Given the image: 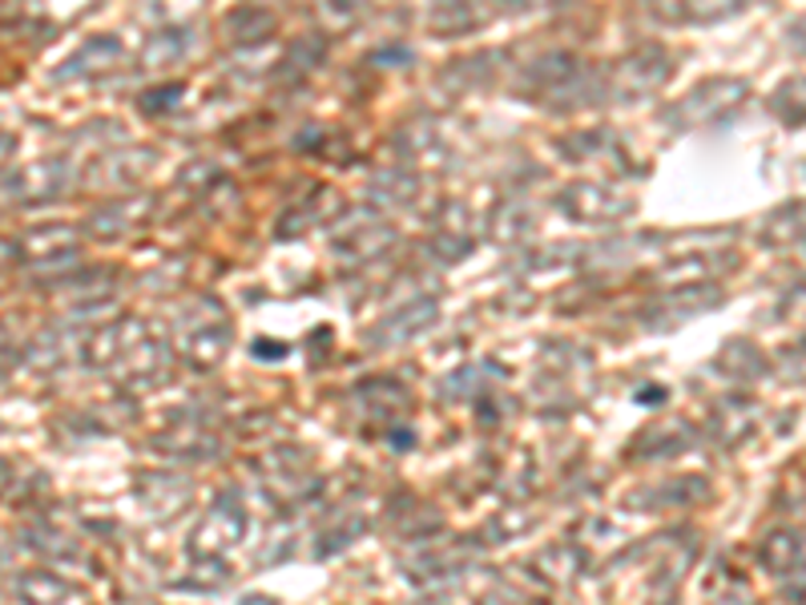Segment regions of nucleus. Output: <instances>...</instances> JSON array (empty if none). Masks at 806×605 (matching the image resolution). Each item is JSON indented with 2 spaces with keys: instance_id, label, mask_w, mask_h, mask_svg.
<instances>
[{
  "instance_id": "obj_10",
  "label": "nucleus",
  "mask_w": 806,
  "mask_h": 605,
  "mask_svg": "<svg viewBox=\"0 0 806 605\" xmlns=\"http://www.w3.org/2000/svg\"><path fill=\"white\" fill-rule=\"evenodd\" d=\"M154 211H157V198H150V194L113 198L89 218V230H93V238H101V243H113V238H125V235H133V230H142V226L154 218Z\"/></svg>"
},
{
  "instance_id": "obj_43",
  "label": "nucleus",
  "mask_w": 806,
  "mask_h": 605,
  "mask_svg": "<svg viewBox=\"0 0 806 605\" xmlns=\"http://www.w3.org/2000/svg\"><path fill=\"white\" fill-rule=\"evenodd\" d=\"M17 258H21V243L17 238H0V275H9L17 267Z\"/></svg>"
},
{
  "instance_id": "obj_12",
  "label": "nucleus",
  "mask_w": 806,
  "mask_h": 605,
  "mask_svg": "<svg viewBox=\"0 0 806 605\" xmlns=\"http://www.w3.org/2000/svg\"><path fill=\"white\" fill-rule=\"evenodd\" d=\"M154 449L177 460H214L222 452V440L202 420H174L166 432L154 437Z\"/></svg>"
},
{
  "instance_id": "obj_40",
  "label": "nucleus",
  "mask_w": 806,
  "mask_h": 605,
  "mask_svg": "<svg viewBox=\"0 0 806 605\" xmlns=\"http://www.w3.org/2000/svg\"><path fill=\"white\" fill-rule=\"evenodd\" d=\"M214 182H218V166H214V162H194V166L177 178V186H186L194 198H202V194H211Z\"/></svg>"
},
{
  "instance_id": "obj_44",
  "label": "nucleus",
  "mask_w": 806,
  "mask_h": 605,
  "mask_svg": "<svg viewBox=\"0 0 806 605\" xmlns=\"http://www.w3.org/2000/svg\"><path fill=\"white\" fill-rule=\"evenodd\" d=\"M714 605H754V597H751L746 585H726V594H718V602Z\"/></svg>"
},
{
  "instance_id": "obj_18",
  "label": "nucleus",
  "mask_w": 806,
  "mask_h": 605,
  "mask_svg": "<svg viewBox=\"0 0 806 605\" xmlns=\"http://www.w3.org/2000/svg\"><path fill=\"white\" fill-rule=\"evenodd\" d=\"M710 484L694 481V476H682V481L670 484H645L641 493L625 496V509H641V513H657V509H677V504H694L706 496Z\"/></svg>"
},
{
  "instance_id": "obj_37",
  "label": "nucleus",
  "mask_w": 806,
  "mask_h": 605,
  "mask_svg": "<svg viewBox=\"0 0 806 605\" xmlns=\"http://www.w3.org/2000/svg\"><path fill=\"white\" fill-rule=\"evenodd\" d=\"M263 469V476L271 481V493L278 489H287V484H303L307 481V460H303V452L287 449V452H275V460L271 464H258Z\"/></svg>"
},
{
  "instance_id": "obj_7",
  "label": "nucleus",
  "mask_w": 806,
  "mask_h": 605,
  "mask_svg": "<svg viewBox=\"0 0 806 605\" xmlns=\"http://www.w3.org/2000/svg\"><path fill=\"white\" fill-rule=\"evenodd\" d=\"M145 327L137 319H118V324H98L89 327L85 336H81V348L78 359L85 368H118L133 348H142L145 343Z\"/></svg>"
},
{
  "instance_id": "obj_8",
  "label": "nucleus",
  "mask_w": 806,
  "mask_h": 605,
  "mask_svg": "<svg viewBox=\"0 0 806 605\" xmlns=\"http://www.w3.org/2000/svg\"><path fill=\"white\" fill-rule=\"evenodd\" d=\"M440 319V299L436 295H420V299H408L404 307H396L391 315H384L371 331H367V343L371 348H404L416 336H424L431 324Z\"/></svg>"
},
{
  "instance_id": "obj_3",
  "label": "nucleus",
  "mask_w": 806,
  "mask_h": 605,
  "mask_svg": "<svg viewBox=\"0 0 806 605\" xmlns=\"http://www.w3.org/2000/svg\"><path fill=\"white\" fill-rule=\"evenodd\" d=\"M665 81H670V53L662 45H641L609 69L605 98L618 105H637V101L662 93Z\"/></svg>"
},
{
  "instance_id": "obj_30",
  "label": "nucleus",
  "mask_w": 806,
  "mask_h": 605,
  "mask_svg": "<svg viewBox=\"0 0 806 605\" xmlns=\"http://www.w3.org/2000/svg\"><path fill=\"white\" fill-rule=\"evenodd\" d=\"M275 33V12L271 9H255V4H243L226 17V37L234 45H258L266 37Z\"/></svg>"
},
{
  "instance_id": "obj_41",
  "label": "nucleus",
  "mask_w": 806,
  "mask_h": 605,
  "mask_svg": "<svg viewBox=\"0 0 806 605\" xmlns=\"http://www.w3.org/2000/svg\"><path fill=\"white\" fill-rule=\"evenodd\" d=\"M359 533H364V516H351V525H347V529H331V533H323L315 550L327 557V553H335V550H347V545H351Z\"/></svg>"
},
{
  "instance_id": "obj_23",
  "label": "nucleus",
  "mask_w": 806,
  "mask_h": 605,
  "mask_svg": "<svg viewBox=\"0 0 806 605\" xmlns=\"http://www.w3.org/2000/svg\"><path fill=\"white\" fill-rule=\"evenodd\" d=\"M596 93H605V85H601V78H596V69L593 65H577L569 78L557 85V90L544 98V105L549 110H581V105H593L596 101Z\"/></svg>"
},
{
  "instance_id": "obj_34",
  "label": "nucleus",
  "mask_w": 806,
  "mask_h": 605,
  "mask_svg": "<svg viewBox=\"0 0 806 605\" xmlns=\"http://www.w3.org/2000/svg\"><path fill=\"white\" fill-rule=\"evenodd\" d=\"M758 557H763V565L774 573V577L795 573L798 570V541H795V533H790V529H774V533H766Z\"/></svg>"
},
{
  "instance_id": "obj_4",
  "label": "nucleus",
  "mask_w": 806,
  "mask_h": 605,
  "mask_svg": "<svg viewBox=\"0 0 806 605\" xmlns=\"http://www.w3.org/2000/svg\"><path fill=\"white\" fill-rule=\"evenodd\" d=\"M396 226L379 218L376 211H347L335 223L331 255L339 258L343 267H364V263H371V258L387 255L396 247Z\"/></svg>"
},
{
  "instance_id": "obj_6",
  "label": "nucleus",
  "mask_w": 806,
  "mask_h": 605,
  "mask_svg": "<svg viewBox=\"0 0 806 605\" xmlns=\"http://www.w3.org/2000/svg\"><path fill=\"white\" fill-rule=\"evenodd\" d=\"M557 206H561L569 218H577V223H593V226H613L633 214L630 194L613 191L605 182H569V186L557 194Z\"/></svg>"
},
{
  "instance_id": "obj_28",
  "label": "nucleus",
  "mask_w": 806,
  "mask_h": 605,
  "mask_svg": "<svg viewBox=\"0 0 806 605\" xmlns=\"http://www.w3.org/2000/svg\"><path fill=\"white\" fill-rule=\"evenodd\" d=\"M166 368H170L166 348L154 343V339H145L142 348H133L130 356L118 363V376H125V380H133V383H154L166 376Z\"/></svg>"
},
{
  "instance_id": "obj_46",
  "label": "nucleus",
  "mask_w": 806,
  "mask_h": 605,
  "mask_svg": "<svg viewBox=\"0 0 806 605\" xmlns=\"http://www.w3.org/2000/svg\"><path fill=\"white\" fill-rule=\"evenodd\" d=\"M238 605H278V602H275V597H266V594H246Z\"/></svg>"
},
{
  "instance_id": "obj_36",
  "label": "nucleus",
  "mask_w": 806,
  "mask_h": 605,
  "mask_svg": "<svg viewBox=\"0 0 806 605\" xmlns=\"http://www.w3.org/2000/svg\"><path fill=\"white\" fill-rule=\"evenodd\" d=\"M657 21L665 24H710V21H722V17H730V4H657V9H650Z\"/></svg>"
},
{
  "instance_id": "obj_17",
  "label": "nucleus",
  "mask_w": 806,
  "mask_h": 605,
  "mask_svg": "<svg viewBox=\"0 0 806 605\" xmlns=\"http://www.w3.org/2000/svg\"><path fill=\"white\" fill-rule=\"evenodd\" d=\"M125 57L122 41L118 37H89L78 53L69 57L65 65L57 69V81H73V78H93V73H105Z\"/></svg>"
},
{
  "instance_id": "obj_31",
  "label": "nucleus",
  "mask_w": 806,
  "mask_h": 605,
  "mask_svg": "<svg viewBox=\"0 0 806 605\" xmlns=\"http://www.w3.org/2000/svg\"><path fill=\"white\" fill-rule=\"evenodd\" d=\"M529 230H537V214H532L529 202L504 198L492 211V238L497 243H520V238H529Z\"/></svg>"
},
{
  "instance_id": "obj_16",
  "label": "nucleus",
  "mask_w": 806,
  "mask_h": 605,
  "mask_svg": "<svg viewBox=\"0 0 806 605\" xmlns=\"http://www.w3.org/2000/svg\"><path fill=\"white\" fill-rule=\"evenodd\" d=\"M754 424H758V408L751 400H742V396L718 400L714 412H710V432H714L722 449H738L742 440L754 432Z\"/></svg>"
},
{
  "instance_id": "obj_14",
  "label": "nucleus",
  "mask_w": 806,
  "mask_h": 605,
  "mask_svg": "<svg viewBox=\"0 0 806 605\" xmlns=\"http://www.w3.org/2000/svg\"><path fill=\"white\" fill-rule=\"evenodd\" d=\"M17 243H21V258H29L33 267H53V263L78 258V250H81L78 226H65V223L33 226V230H29V235H21Z\"/></svg>"
},
{
  "instance_id": "obj_39",
  "label": "nucleus",
  "mask_w": 806,
  "mask_h": 605,
  "mask_svg": "<svg viewBox=\"0 0 806 605\" xmlns=\"http://www.w3.org/2000/svg\"><path fill=\"white\" fill-rule=\"evenodd\" d=\"M529 529H532L529 513L512 509V513H504V516H492L480 537H484V541H512V537H520V533H529Z\"/></svg>"
},
{
  "instance_id": "obj_5",
  "label": "nucleus",
  "mask_w": 806,
  "mask_h": 605,
  "mask_svg": "<svg viewBox=\"0 0 806 605\" xmlns=\"http://www.w3.org/2000/svg\"><path fill=\"white\" fill-rule=\"evenodd\" d=\"M742 101H746V81L710 78L677 101L674 110H670V122H674L677 130H697V125L718 122V117H726L730 110H738Z\"/></svg>"
},
{
  "instance_id": "obj_2",
  "label": "nucleus",
  "mask_w": 806,
  "mask_h": 605,
  "mask_svg": "<svg viewBox=\"0 0 806 605\" xmlns=\"http://www.w3.org/2000/svg\"><path fill=\"white\" fill-rule=\"evenodd\" d=\"M246 504L243 496L234 493V489H226V493H218V501L202 513V521L194 529H190L186 537V553L194 561H211V557H222V553H231L234 545H243L246 537Z\"/></svg>"
},
{
  "instance_id": "obj_13",
  "label": "nucleus",
  "mask_w": 806,
  "mask_h": 605,
  "mask_svg": "<svg viewBox=\"0 0 806 605\" xmlns=\"http://www.w3.org/2000/svg\"><path fill=\"white\" fill-rule=\"evenodd\" d=\"M472 223H468V211L460 206V202H443L440 214H436V223H431V243L428 250L440 263H460V258L472 250Z\"/></svg>"
},
{
  "instance_id": "obj_24",
  "label": "nucleus",
  "mask_w": 806,
  "mask_h": 605,
  "mask_svg": "<svg viewBox=\"0 0 806 605\" xmlns=\"http://www.w3.org/2000/svg\"><path fill=\"white\" fill-rule=\"evenodd\" d=\"M12 602L17 605H61V602H69V582L49 570L21 573L17 585H12Z\"/></svg>"
},
{
  "instance_id": "obj_9",
  "label": "nucleus",
  "mask_w": 806,
  "mask_h": 605,
  "mask_svg": "<svg viewBox=\"0 0 806 605\" xmlns=\"http://www.w3.org/2000/svg\"><path fill=\"white\" fill-rule=\"evenodd\" d=\"M157 166V150L154 146H125V150H113L98 162V166L89 170L85 186L93 191H130L137 182Z\"/></svg>"
},
{
  "instance_id": "obj_47",
  "label": "nucleus",
  "mask_w": 806,
  "mask_h": 605,
  "mask_svg": "<svg viewBox=\"0 0 806 605\" xmlns=\"http://www.w3.org/2000/svg\"><path fill=\"white\" fill-rule=\"evenodd\" d=\"M9 154H12V137L0 134V162H9Z\"/></svg>"
},
{
  "instance_id": "obj_25",
  "label": "nucleus",
  "mask_w": 806,
  "mask_h": 605,
  "mask_svg": "<svg viewBox=\"0 0 806 605\" xmlns=\"http://www.w3.org/2000/svg\"><path fill=\"white\" fill-rule=\"evenodd\" d=\"M335 211H339V198H335L327 186H319V198H298L295 206L278 218V235L290 238V235H298V230H307V226L327 223Z\"/></svg>"
},
{
  "instance_id": "obj_49",
  "label": "nucleus",
  "mask_w": 806,
  "mask_h": 605,
  "mask_svg": "<svg viewBox=\"0 0 806 605\" xmlns=\"http://www.w3.org/2000/svg\"><path fill=\"white\" fill-rule=\"evenodd\" d=\"M798 605H806V589H803V594H798Z\"/></svg>"
},
{
  "instance_id": "obj_42",
  "label": "nucleus",
  "mask_w": 806,
  "mask_h": 605,
  "mask_svg": "<svg viewBox=\"0 0 806 605\" xmlns=\"http://www.w3.org/2000/svg\"><path fill=\"white\" fill-rule=\"evenodd\" d=\"M177 101H182V85H157V90H145L137 105H142V113H166Z\"/></svg>"
},
{
  "instance_id": "obj_45",
  "label": "nucleus",
  "mask_w": 806,
  "mask_h": 605,
  "mask_svg": "<svg viewBox=\"0 0 806 605\" xmlns=\"http://www.w3.org/2000/svg\"><path fill=\"white\" fill-rule=\"evenodd\" d=\"M795 541H798V570H806V529H798Z\"/></svg>"
},
{
  "instance_id": "obj_38",
  "label": "nucleus",
  "mask_w": 806,
  "mask_h": 605,
  "mask_svg": "<svg viewBox=\"0 0 806 605\" xmlns=\"http://www.w3.org/2000/svg\"><path fill=\"white\" fill-rule=\"evenodd\" d=\"M561 154L577 157V162H589V157H618V146L605 130H585V134H573L569 142H561Z\"/></svg>"
},
{
  "instance_id": "obj_11",
  "label": "nucleus",
  "mask_w": 806,
  "mask_h": 605,
  "mask_svg": "<svg viewBox=\"0 0 806 605\" xmlns=\"http://www.w3.org/2000/svg\"><path fill=\"white\" fill-rule=\"evenodd\" d=\"M65 186H69L65 162H29V166H17L9 178H4V194H9L12 202L57 198Z\"/></svg>"
},
{
  "instance_id": "obj_1",
  "label": "nucleus",
  "mask_w": 806,
  "mask_h": 605,
  "mask_svg": "<svg viewBox=\"0 0 806 605\" xmlns=\"http://www.w3.org/2000/svg\"><path fill=\"white\" fill-rule=\"evenodd\" d=\"M177 351L190 368L211 371L231 351V319L218 299H194L177 319Z\"/></svg>"
},
{
  "instance_id": "obj_26",
  "label": "nucleus",
  "mask_w": 806,
  "mask_h": 605,
  "mask_svg": "<svg viewBox=\"0 0 806 605\" xmlns=\"http://www.w3.org/2000/svg\"><path fill=\"white\" fill-rule=\"evenodd\" d=\"M577 65H581V61H577L573 53H544V57H537V61L524 69V90H532L537 98L544 101L564 78H569V73H573Z\"/></svg>"
},
{
  "instance_id": "obj_33",
  "label": "nucleus",
  "mask_w": 806,
  "mask_h": 605,
  "mask_svg": "<svg viewBox=\"0 0 806 605\" xmlns=\"http://www.w3.org/2000/svg\"><path fill=\"white\" fill-rule=\"evenodd\" d=\"M371 194L379 202H391V206H411L416 194H420V178L408 166H387L371 178Z\"/></svg>"
},
{
  "instance_id": "obj_27",
  "label": "nucleus",
  "mask_w": 806,
  "mask_h": 605,
  "mask_svg": "<svg viewBox=\"0 0 806 605\" xmlns=\"http://www.w3.org/2000/svg\"><path fill=\"white\" fill-rule=\"evenodd\" d=\"M690 444V428L685 420H674V424L662 428H645L637 440H633V457L637 460H657V457H674Z\"/></svg>"
},
{
  "instance_id": "obj_29",
  "label": "nucleus",
  "mask_w": 806,
  "mask_h": 605,
  "mask_svg": "<svg viewBox=\"0 0 806 605\" xmlns=\"http://www.w3.org/2000/svg\"><path fill=\"white\" fill-rule=\"evenodd\" d=\"M190 49V29H157L145 37L142 45V69H170L177 65Z\"/></svg>"
},
{
  "instance_id": "obj_22",
  "label": "nucleus",
  "mask_w": 806,
  "mask_h": 605,
  "mask_svg": "<svg viewBox=\"0 0 806 605\" xmlns=\"http://www.w3.org/2000/svg\"><path fill=\"white\" fill-rule=\"evenodd\" d=\"M488 17H492V12L480 9V4L448 0V4H436V9L428 12V29L436 37H465V33H476V29H484Z\"/></svg>"
},
{
  "instance_id": "obj_35",
  "label": "nucleus",
  "mask_w": 806,
  "mask_h": 605,
  "mask_svg": "<svg viewBox=\"0 0 806 605\" xmlns=\"http://www.w3.org/2000/svg\"><path fill=\"white\" fill-rule=\"evenodd\" d=\"M359 400L367 403V412L371 416H399L404 408H408V388L396 380H371L359 388Z\"/></svg>"
},
{
  "instance_id": "obj_21",
  "label": "nucleus",
  "mask_w": 806,
  "mask_h": 605,
  "mask_svg": "<svg viewBox=\"0 0 806 605\" xmlns=\"http://www.w3.org/2000/svg\"><path fill=\"white\" fill-rule=\"evenodd\" d=\"M396 146H399V154H404V162H408L411 174L420 166H428V162H440L443 157V142H440V134H436V125L420 122V117L408 125H399Z\"/></svg>"
},
{
  "instance_id": "obj_19",
  "label": "nucleus",
  "mask_w": 806,
  "mask_h": 605,
  "mask_svg": "<svg viewBox=\"0 0 806 605\" xmlns=\"http://www.w3.org/2000/svg\"><path fill=\"white\" fill-rule=\"evenodd\" d=\"M137 493H142V501L150 504L157 516H174L190 504L194 484H190L186 476H177V472H145Z\"/></svg>"
},
{
  "instance_id": "obj_15",
  "label": "nucleus",
  "mask_w": 806,
  "mask_h": 605,
  "mask_svg": "<svg viewBox=\"0 0 806 605\" xmlns=\"http://www.w3.org/2000/svg\"><path fill=\"white\" fill-rule=\"evenodd\" d=\"M718 287H682V291H670L662 299L653 302L650 311H645V324L653 331H670V327L685 324L690 315H702L710 307H718Z\"/></svg>"
},
{
  "instance_id": "obj_32",
  "label": "nucleus",
  "mask_w": 806,
  "mask_h": 605,
  "mask_svg": "<svg viewBox=\"0 0 806 605\" xmlns=\"http://www.w3.org/2000/svg\"><path fill=\"white\" fill-rule=\"evenodd\" d=\"M323 57H327V37L303 33L287 45V53L278 61V73H283V78H303V73H310V69L319 65Z\"/></svg>"
},
{
  "instance_id": "obj_48",
  "label": "nucleus",
  "mask_w": 806,
  "mask_h": 605,
  "mask_svg": "<svg viewBox=\"0 0 806 605\" xmlns=\"http://www.w3.org/2000/svg\"><path fill=\"white\" fill-rule=\"evenodd\" d=\"M12 481V469H9V460H0V489Z\"/></svg>"
},
{
  "instance_id": "obj_20",
  "label": "nucleus",
  "mask_w": 806,
  "mask_h": 605,
  "mask_svg": "<svg viewBox=\"0 0 806 605\" xmlns=\"http://www.w3.org/2000/svg\"><path fill=\"white\" fill-rule=\"evenodd\" d=\"M529 570L537 573L544 585H552V589H564V585H573L577 577H581V570H585V553L577 550V545H549V550H541L532 557Z\"/></svg>"
}]
</instances>
